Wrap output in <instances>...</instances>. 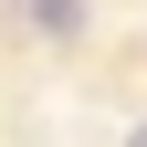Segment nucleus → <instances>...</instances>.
<instances>
[{
	"mask_svg": "<svg viewBox=\"0 0 147 147\" xmlns=\"http://www.w3.org/2000/svg\"><path fill=\"white\" fill-rule=\"evenodd\" d=\"M11 21H21L32 42H74V32H84V0H11Z\"/></svg>",
	"mask_w": 147,
	"mask_h": 147,
	"instance_id": "obj_1",
	"label": "nucleus"
},
{
	"mask_svg": "<svg viewBox=\"0 0 147 147\" xmlns=\"http://www.w3.org/2000/svg\"><path fill=\"white\" fill-rule=\"evenodd\" d=\"M126 147H147V126H137V137H126Z\"/></svg>",
	"mask_w": 147,
	"mask_h": 147,
	"instance_id": "obj_2",
	"label": "nucleus"
}]
</instances>
